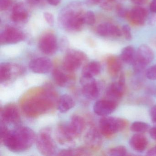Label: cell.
I'll return each mask as SVG.
<instances>
[{
    "instance_id": "cell-32",
    "label": "cell",
    "mask_w": 156,
    "mask_h": 156,
    "mask_svg": "<svg viewBox=\"0 0 156 156\" xmlns=\"http://www.w3.org/2000/svg\"><path fill=\"white\" fill-rule=\"evenodd\" d=\"M122 32L125 38L128 41H130L132 39L131 30L130 27L128 25H125L122 28Z\"/></svg>"
},
{
    "instance_id": "cell-23",
    "label": "cell",
    "mask_w": 156,
    "mask_h": 156,
    "mask_svg": "<svg viewBox=\"0 0 156 156\" xmlns=\"http://www.w3.org/2000/svg\"><path fill=\"white\" fill-rule=\"evenodd\" d=\"M101 71V66L96 61H92L86 65L82 70V75L94 77Z\"/></svg>"
},
{
    "instance_id": "cell-17",
    "label": "cell",
    "mask_w": 156,
    "mask_h": 156,
    "mask_svg": "<svg viewBox=\"0 0 156 156\" xmlns=\"http://www.w3.org/2000/svg\"><path fill=\"white\" fill-rule=\"evenodd\" d=\"M147 16L148 11L145 8L136 6L129 12L127 18L135 25L141 26L145 23Z\"/></svg>"
},
{
    "instance_id": "cell-9",
    "label": "cell",
    "mask_w": 156,
    "mask_h": 156,
    "mask_svg": "<svg viewBox=\"0 0 156 156\" xmlns=\"http://www.w3.org/2000/svg\"><path fill=\"white\" fill-rule=\"evenodd\" d=\"M126 78L125 75L121 73L119 80L118 82L111 83L106 89L107 97L108 99L117 102L123 96L125 90Z\"/></svg>"
},
{
    "instance_id": "cell-26",
    "label": "cell",
    "mask_w": 156,
    "mask_h": 156,
    "mask_svg": "<svg viewBox=\"0 0 156 156\" xmlns=\"http://www.w3.org/2000/svg\"><path fill=\"white\" fill-rule=\"evenodd\" d=\"M136 53L132 46H127L124 48L121 51L120 59L122 62L127 64H132L135 59Z\"/></svg>"
},
{
    "instance_id": "cell-18",
    "label": "cell",
    "mask_w": 156,
    "mask_h": 156,
    "mask_svg": "<svg viewBox=\"0 0 156 156\" xmlns=\"http://www.w3.org/2000/svg\"><path fill=\"white\" fill-rule=\"evenodd\" d=\"M97 33L102 37L112 36L119 37L122 32L119 27L110 23H103L99 24L97 28Z\"/></svg>"
},
{
    "instance_id": "cell-29",
    "label": "cell",
    "mask_w": 156,
    "mask_h": 156,
    "mask_svg": "<svg viewBox=\"0 0 156 156\" xmlns=\"http://www.w3.org/2000/svg\"><path fill=\"white\" fill-rule=\"evenodd\" d=\"M108 154L111 156H126L127 153L126 148L123 146L114 147L109 150Z\"/></svg>"
},
{
    "instance_id": "cell-44",
    "label": "cell",
    "mask_w": 156,
    "mask_h": 156,
    "mask_svg": "<svg viewBox=\"0 0 156 156\" xmlns=\"http://www.w3.org/2000/svg\"><path fill=\"white\" fill-rule=\"evenodd\" d=\"M30 3H31V4H36L37 3H39L41 0H27Z\"/></svg>"
},
{
    "instance_id": "cell-34",
    "label": "cell",
    "mask_w": 156,
    "mask_h": 156,
    "mask_svg": "<svg viewBox=\"0 0 156 156\" xmlns=\"http://www.w3.org/2000/svg\"><path fill=\"white\" fill-rule=\"evenodd\" d=\"M44 17L46 22L49 25L51 26L54 25V18L52 14L48 12H44Z\"/></svg>"
},
{
    "instance_id": "cell-21",
    "label": "cell",
    "mask_w": 156,
    "mask_h": 156,
    "mask_svg": "<svg viewBox=\"0 0 156 156\" xmlns=\"http://www.w3.org/2000/svg\"><path fill=\"white\" fill-rule=\"evenodd\" d=\"M147 138L141 134L137 133L132 136L129 140V145L131 148L138 152H142L147 146Z\"/></svg>"
},
{
    "instance_id": "cell-28",
    "label": "cell",
    "mask_w": 156,
    "mask_h": 156,
    "mask_svg": "<svg viewBox=\"0 0 156 156\" xmlns=\"http://www.w3.org/2000/svg\"><path fill=\"white\" fill-rule=\"evenodd\" d=\"M149 128V126L147 124L140 121L134 122L130 126V130L137 133H145L148 130Z\"/></svg>"
},
{
    "instance_id": "cell-7",
    "label": "cell",
    "mask_w": 156,
    "mask_h": 156,
    "mask_svg": "<svg viewBox=\"0 0 156 156\" xmlns=\"http://www.w3.org/2000/svg\"><path fill=\"white\" fill-rule=\"evenodd\" d=\"M82 93L87 99L94 100L100 93L99 85L94 77L82 76L80 78Z\"/></svg>"
},
{
    "instance_id": "cell-27",
    "label": "cell",
    "mask_w": 156,
    "mask_h": 156,
    "mask_svg": "<svg viewBox=\"0 0 156 156\" xmlns=\"http://www.w3.org/2000/svg\"><path fill=\"white\" fill-rule=\"evenodd\" d=\"M91 155L89 151L84 148L69 149L60 151L58 156H88Z\"/></svg>"
},
{
    "instance_id": "cell-5",
    "label": "cell",
    "mask_w": 156,
    "mask_h": 156,
    "mask_svg": "<svg viewBox=\"0 0 156 156\" xmlns=\"http://www.w3.org/2000/svg\"><path fill=\"white\" fill-rule=\"evenodd\" d=\"M154 58V52L149 46L146 44L140 46L132 64L135 73H139L144 71L147 65L153 61Z\"/></svg>"
},
{
    "instance_id": "cell-39",
    "label": "cell",
    "mask_w": 156,
    "mask_h": 156,
    "mask_svg": "<svg viewBox=\"0 0 156 156\" xmlns=\"http://www.w3.org/2000/svg\"><path fill=\"white\" fill-rule=\"evenodd\" d=\"M151 11L156 13V0H152L150 6Z\"/></svg>"
},
{
    "instance_id": "cell-16",
    "label": "cell",
    "mask_w": 156,
    "mask_h": 156,
    "mask_svg": "<svg viewBox=\"0 0 156 156\" xmlns=\"http://www.w3.org/2000/svg\"><path fill=\"white\" fill-rule=\"evenodd\" d=\"M100 133L94 127H91L87 130L84 140L86 145L89 148L94 150L100 148L102 143Z\"/></svg>"
},
{
    "instance_id": "cell-12",
    "label": "cell",
    "mask_w": 156,
    "mask_h": 156,
    "mask_svg": "<svg viewBox=\"0 0 156 156\" xmlns=\"http://www.w3.org/2000/svg\"><path fill=\"white\" fill-rule=\"evenodd\" d=\"M21 67L9 63H3L0 66V81L1 83H7L12 78L22 73Z\"/></svg>"
},
{
    "instance_id": "cell-35",
    "label": "cell",
    "mask_w": 156,
    "mask_h": 156,
    "mask_svg": "<svg viewBox=\"0 0 156 156\" xmlns=\"http://www.w3.org/2000/svg\"><path fill=\"white\" fill-rule=\"evenodd\" d=\"M11 0H0V10L5 11L9 7Z\"/></svg>"
},
{
    "instance_id": "cell-10",
    "label": "cell",
    "mask_w": 156,
    "mask_h": 156,
    "mask_svg": "<svg viewBox=\"0 0 156 156\" xmlns=\"http://www.w3.org/2000/svg\"><path fill=\"white\" fill-rule=\"evenodd\" d=\"M39 47L46 55H53L57 51L58 43L56 36L52 33L44 34L39 41Z\"/></svg>"
},
{
    "instance_id": "cell-4",
    "label": "cell",
    "mask_w": 156,
    "mask_h": 156,
    "mask_svg": "<svg viewBox=\"0 0 156 156\" xmlns=\"http://www.w3.org/2000/svg\"><path fill=\"white\" fill-rule=\"evenodd\" d=\"M35 141L38 150L42 155L46 156L55 155L56 146L49 129H44L41 130L36 137Z\"/></svg>"
},
{
    "instance_id": "cell-30",
    "label": "cell",
    "mask_w": 156,
    "mask_h": 156,
    "mask_svg": "<svg viewBox=\"0 0 156 156\" xmlns=\"http://www.w3.org/2000/svg\"><path fill=\"white\" fill-rule=\"evenodd\" d=\"M83 20L85 24L89 25H93L96 21L94 13L92 11H88L85 12L83 15Z\"/></svg>"
},
{
    "instance_id": "cell-3",
    "label": "cell",
    "mask_w": 156,
    "mask_h": 156,
    "mask_svg": "<svg viewBox=\"0 0 156 156\" xmlns=\"http://www.w3.org/2000/svg\"><path fill=\"white\" fill-rule=\"evenodd\" d=\"M126 125V121L123 119L106 116L99 120V130L105 136L109 137L123 130Z\"/></svg>"
},
{
    "instance_id": "cell-20",
    "label": "cell",
    "mask_w": 156,
    "mask_h": 156,
    "mask_svg": "<svg viewBox=\"0 0 156 156\" xmlns=\"http://www.w3.org/2000/svg\"><path fill=\"white\" fill-rule=\"evenodd\" d=\"M29 17L28 11L23 3L15 4L12 9L11 18L14 22L22 23L25 22Z\"/></svg>"
},
{
    "instance_id": "cell-1",
    "label": "cell",
    "mask_w": 156,
    "mask_h": 156,
    "mask_svg": "<svg viewBox=\"0 0 156 156\" xmlns=\"http://www.w3.org/2000/svg\"><path fill=\"white\" fill-rule=\"evenodd\" d=\"M36 138L34 131L30 128L18 126L9 130L6 124L1 122V141L10 151H25L30 148Z\"/></svg>"
},
{
    "instance_id": "cell-15",
    "label": "cell",
    "mask_w": 156,
    "mask_h": 156,
    "mask_svg": "<svg viewBox=\"0 0 156 156\" xmlns=\"http://www.w3.org/2000/svg\"><path fill=\"white\" fill-rule=\"evenodd\" d=\"M117 102L109 99L99 100L95 103L94 112L98 115L106 116L112 114L116 108Z\"/></svg>"
},
{
    "instance_id": "cell-43",
    "label": "cell",
    "mask_w": 156,
    "mask_h": 156,
    "mask_svg": "<svg viewBox=\"0 0 156 156\" xmlns=\"http://www.w3.org/2000/svg\"><path fill=\"white\" fill-rule=\"evenodd\" d=\"M156 23V17L154 16V17H151L149 20V23H150V25H153L155 24Z\"/></svg>"
},
{
    "instance_id": "cell-37",
    "label": "cell",
    "mask_w": 156,
    "mask_h": 156,
    "mask_svg": "<svg viewBox=\"0 0 156 156\" xmlns=\"http://www.w3.org/2000/svg\"><path fill=\"white\" fill-rule=\"evenodd\" d=\"M150 135L151 137L154 140L156 141V127L151 128L149 130Z\"/></svg>"
},
{
    "instance_id": "cell-19",
    "label": "cell",
    "mask_w": 156,
    "mask_h": 156,
    "mask_svg": "<svg viewBox=\"0 0 156 156\" xmlns=\"http://www.w3.org/2000/svg\"><path fill=\"white\" fill-rule=\"evenodd\" d=\"M67 126L72 134L76 138L82 134L83 130L85 127L84 120L80 116L74 115Z\"/></svg>"
},
{
    "instance_id": "cell-8",
    "label": "cell",
    "mask_w": 156,
    "mask_h": 156,
    "mask_svg": "<svg viewBox=\"0 0 156 156\" xmlns=\"http://www.w3.org/2000/svg\"><path fill=\"white\" fill-rule=\"evenodd\" d=\"M25 34L21 30L13 27H8L1 34L0 43L1 44H14L22 41Z\"/></svg>"
},
{
    "instance_id": "cell-2",
    "label": "cell",
    "mask_w": 156,
    "mask_h": 156,
    "mask_svg": "<svg viewBox=\"0 0 156 156\" xmlns=\"http://www.w3.org/2000/svg\"><path fill=\"white\" fill-rule=\"evenodd\" d=\"M84 13L81 3L73 2L62 10L58 16V23L62 28L67 31H79L85 24Z\"/></svg>"
},
{
    "instance_id": "cell-24",
    "label": "cell",
    "mask_w": 156,
    "mask_h": 156,
    "mask_svg": "<svg viewBox=\"0 0 156 156\" xmlns=\"http://www.w3.org/2000/svg\"><path fill=\"white\" fill-rule=\"evenodd\" d=\"M121 59L115 56H110L107 60V67L110 75L115 76L118 74L122 68Z\"/></svg>"
},
{
    "instance_id": "cell-40",
    "label": "cell",
    "mask_w": 156,
    "mask_h": 156,
    "mask_svg": "<svg viewBox=\"0 0 156 156\" xmlns=\"http://www.w3.org/2000/svg\"><path fill=\"white\" fill-rule=\"evenodd\" d=\"M48 3L51 5L53 6H56L59 5L61 3L62 0H46Z\"/></svg>"
},
{
    "instance_id": "cell-31",
    "label": "cell",
    "mask_w": 156,
    "mask_h": 156,
    "mask_svg": "<svg viewBox=\"0 0 156 156\" xmlns=\"http://www.w3.org/2000/svg\"><path fill=\"white\" fill-rule=\"evenodd\" d=\"M146 75L148 79L151 80H156V64L148 68L146 71Z\"/></svg>"
},
{
    "instance_id": "cell-25",
    "label": "cell",
    "mask_w": 156,
    "mask_h": 156,
    "mask_svg": "<svg viewBox=\"0 0 156 156\" xmlns=\"http://www.w3.org/2000/svg\"><path fill=\"white\" fill-rule=\"evenodd\" d=\"M52 77L55 83L62 87L66 86L69 82V77L67 75L57 68L53 71Z\"/></svg>"
},
{
    "instance_id": "cell-36",
    "label": "cell",
    "mask_w": 156,
    "mask_h": 156,
    "mask_svg": "<svg viewBox=\"0 0 156 156\" xmlns=\"http://www.w3.org/2000/svg\"><path fill=\"white\" fill-rule=\"evenodd\" d=\"M150 115L153 124L156 123V105L154 106L151 108Z\"/></svg>"
},
{
    "instance_id": "cell-42",
    "label": "cell",
    "mask_w": 156,
    "mask_h": 156,
    "mask_svg": "<svg viewBox=\"0 0 156 156\" xmlns=\"http://www.w3.org/2000/svg\"><path fill=\"white\" fill-rule=\"evenodd\" d=\"M103 0H87V2L91 4H100Z\"/></svg>"
},
{
    "instance_id": "cell-11",
    "label": "cell",
    "mask_w": 156,
    "mask_h": 156,
    "mask_svg": "<svg viewBox=\"0 0 156 156\" xmlns=\"http://www.w3.org/2000/svg\"><path fill=\"white\" fill-rule=\"evenodd\" d=\"M2 122L5 124L18 125L20 121V115L19 109L13 105L5 106L1 111Z\"/></svg>"
},
{
    "instance_id": "cell-41",
    "label": "cell",
    "mask_w": 156,
    "mask_h": 156,
    "mask_svg": "<svg viewBox=\"0 0 156 156\" xmlns=\"http://www.w3.org/2000/svg\"><path fill=\"white\" fill-rule=\"evenodd\" d=\"M147 0H131V1L134 4L137 5H141L147 2Z\"/></svg>"
},
{
    "instance_id": "cell-13",
    "label": "cell",
    "mask_w": 156,
    "mask_h": 156,
    "mask_svg": "<svg viewBox=\"0 0 156 156\" xmlns=\"http://www.w3.org/2000/svg\"><path fill=\"white\" fill-rule=\"evenodd\" d=\"M55 137L61 145L73 147L75 144V137L71 133L67 125H59L55 130Z\"/></svg>"
},
{
    "instance_id": "cell-14",
    "label": "cell",
    "mask_w": 156,
    "mask_h": 156,
    "mask_svg": "<svg viewBox=\"0 0 156 156\" xmlns=\"http://www.w3.org/2000/svg\"><path fill=\"white\" fill-rule=\"evenodd\" d=\"M29 67L35 73L45 74L49 73L52 69L53 63L47 57H38L31 61Z\"/></svg>"
},
{
    "instance_id": "cell-6",
    "label": "cell",
    "mask_w": 156,
    "mask_h": 156,
    "mask_svg": "<svg viewBox=\"0 0 156 156\" xmlns=\"http://www.w3.org/2000/svg\"><path fill=\"white\" fill-rule=\"evenodd\" d=\"M87 58L86 55L81 51L69 50L66 54L63 60L64 69L67 72H74L82 66Z\"/></svg>"
},
{
    "instance_id": "cell-22",
    "label": "cell",
    "mask_w": 156,
    "mask_h": 156,
    "mask_svg": "<svg viewBox=\"0 0 156 156\" xmlns=\"http://www.w3.org/2000/svg\"><path fill=\"white\" fill-rule=\"evenodd\" d=\"M75 105V101L71 96L66 94L59 98L57 104V108L61 113L67 112L72 109Z\"/></svg>"
},
{
    "instance_id": "cell-38",
    "label": "cell",
    "mask_w": 156,
    "mask_h": 156,
    "mask_svg": "<svg viewBox=\"0 0 156 156\" xmlns=\"http://www.w3.org/2000/svg\"><path fill=\"white\" fill-rule=\"evenodd\" d=\"M146 156H156V146L148 151L146 153Z\"/></svg>"
},
{
    "instance_id": "cell-33",
    "label": "cell",
    "mask_w": 156,
    "mask_h": 156,
    "mask_svg": "<svg viewBox=\"0 0 156 156\" xmlns=\"http://www.w3.org/2000/svg\"><path fill=\"white\" fill-rule=\"evenodd\" d=\"M117 13L119 17L121 18H127L128 15L129 11L123 8L120 5H118L117 7Z\"/></svg>"
}]
</instances>
